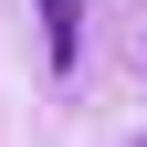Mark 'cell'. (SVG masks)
Returning a JSON list of instances; mask_svg holds the SVG:
<instances>
[{
    "mask_svg": "<svg viewBox=\"0 0 147 147\" xmlns=\"http://www.w3.org/2000/svg\"><path fill=\"white\" fill-rule=\"evenodd\" d=\"M42 53H53V74H74V53H84V0H42Z\"/></svg>",
    "mask_w": 147,
    "mask_h": 147,
    "instance_id": "6da1fadb",
    "label": "cell"
}]
</instances>
